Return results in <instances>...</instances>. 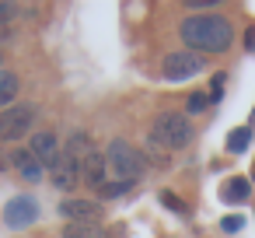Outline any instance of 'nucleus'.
<instances>
[{
    "label": "nucleus",
    "mask_w": 255,
    "mask_h": 238,
    "mask_svg": "<svg viewBox=\"0 0 255 238\" xmlns=\"http://www.w3.org/2000/svg\"><path fill=\"white\" fill-rule=\"evenodd\" d=\"M182 42L192 46V49H203V53H224L234 39V28L224 14H189L178 28Z\"/></svg>",
    "instance_id": "f257e3e1"
},
{
    "label": "nucleus",
    "mask_w": 255,
    "mask_h": 238,
    "mask_svg": "<svg viewBox=\"0 0 255 238\" xmlns=\"http://www.w3.org/2000/svg\"><path fill=\"white\" fill-rule=\"evenodd\" d=\"M154 144H161L164 151H178L192 140V123L182 116V112H161L154 119V133H150Z\"/></svg>",
    "instance_id": "f03ea898"
},
{
    "label": "nucleus",
    "mask_w": 255,
    "mask_h": 238,
    "mask_svg": "<svg viewBox=\"0 0 255 238\" xmlns=\"http://www.w3.org/2000/svg\"><path fill=\"white\" fill-rule=\"evenodd\" d=\"M105 165L112 172V179L119 182H133L140 172H143V154L136 147H129L126 140H112L109 151H105Z\"/></svg>",
    "instance_id": "7ed1b4c3"
},
{
    "label": "nucleus",
    "mask_w": 255,
    "mask_h": 238,
    "mask_svg": "<svg viewBox=\"0 0 255 238\" xmlns=\"http://www.w3.org/2000/svg\"><path fill=\"white\" fill-rule=\"evenodd\" d=\"M35 109L32 105H7L0 112V140H21L25 130H32Z\"/></svg>",
    "instance_id": "20e7f679"
},
{
    "label": "nucleus",
    "mask_w": 255,
    "mask_h": 238,
    "mask_svg": "<svg viewBox=\"0 0 255 238\" xmlns=\"http://www.w3.org/2000/svg\"><path fill=\"white\" fill-rule=\"evenodd\" d=\"M199 70H203V60H199L192 49H185V53H168L164 63H161V74H164L168 81H189V77H196Z\"/></svg>",
    "instance_id": "39448f33"
},
{
    "label": "nucleus",
    "mask_w": 255,
    "mask_h": 238,
    "mask_svg": "<svg viewBox=\"0 0 255 238\" xmlns=\"http://www.w3.org/2000/svg\"><path fill=\"white\" fill-rule=\"evenodd\" d=\"M35 221H39V203H35L32 196H14V200H7V207H4V224H7V228L21 231V228H32Z\"/></svg>",
    "instance_id": "423d86ee"
},
{
    "label": "nucleus",
    "mask_w": 255,
    "mask_h": 238,
    "mask_svg": "<svg viewBox=\"0 0 255 238\" xmlns=\"http://www.w3.org/2000/svg\"><path fill=\"white\" fill-rule=\"evenodd\" d=\"M28 151L35 154V161H39V165L53 168V161L60 158V140H56V133H49V130H39V133H32V140H28Z\"/></svg>",
    "instance_id": "0eeeda50"
},
{
    "label": "nucleus",
    "mask_w": 255,
    "mask_h": 238,
    "mask_svg": "<svg viewBox=\"0 0 255 238\" xmlns=\"http://www.w3.org/2000/svg\"><path fill=\"white\" fill-rule=\"evenodd\" d=\"M49 175H53V186H56V189H74V186H77V179H81V161H77V158H70V154L63 151V154L53 161Z\"/></svg>",
    "instance_id": "6e6552de"
},
{
    "label": "nucleus",
    "mask_w": 255,
    "mask_h": 238,
    "mask_svg": "<svg viewBox=\"0 0 255 238\" xmlns=\"http://www.w3.org/2000/svg\"><path fill=\"white\" fill-rule=\"evenodd\" d=\"M60 214L70 217V221H81V224H98L102 207H98L95 200H63V203H60Z\"/></svg>",
    "instance_id": "1a4fd4ad"
},
{
    "label": "nucleus",
    "mask_w": 255,
    "mask_h": 238,
    "mask_svg": "<svg viewBox=\"0 0 255 238\" xmlns=\"http://www.w3.org/2000/svg\"><path fill=\"white\" fill-rule=\"evenodd\" d=\"M105 172H109V165H105V154L102 151H91L84 161H81V179L88 182V186H105Z\"/></svg>",
    "instance_id": "9d476101"
},
{
    "label": "nucleus",
    "mask_w": 255,
    "mask_h": 238,
    "mask_svg": "<svg viewBox=\"0 0 255 238\" xmlns=\"http://www.w3.org/2000/svg\"><path fill=\"white\" fill-rule=\"evenodd\" d=\"M11 158H14V168H18L25 179H39V175H42V165L35 161L32 151H18V154H11Z\"/></svg>",
    "instance_id": "9b49d317"
},
{
    "label": "nucleus",
    "mask_w": 255,
    "mask_h": 238,
    "mask_svg": "<svg viewBox=\"0 0 255 238\" xmlns=\"http://www.w3.org/2000/svg\"><path fill=\"white\" fill-rule=\"evenodd\" d=\"M220 200H224V203H245V200H248V179H231V182L220 189Z\"/></svg>",
    "instance_id": "f8f14e48"
},
{
    "label": "nucleus",
    "mask_w": 255,
    "mask_h": 238,
    "mask_svg": "<svg viewBox=\"0 0 255 238\" xmlns=\"http://www.w3.org/2000/svg\"><path fill=\"white\" fill-rule=\"evenodd\" d=\"M14 95H18V74L0 67V109H4L7 102H14Z\"/></svg>",
    "instance_id": "ddd939ff"
},
{
    "label": "nucleus",
    "mask_w": 255,
    "mask_h": 238,
    "mask_svg": "<svg viewBox=\"0 0 255 238\" xmlns=\"http://www.w3.org/2000/svg\"><path fill=\"white\" fill-rule=\"evenodd\" d=\"M63 238H102V228L98 224H81V221H70L63 228Z\"/></svg>",
    "instance_id": "4468645a"
},
{
    "label": "nucleus",
    "mask_w": 255,
    "mask_h": 238,
    "mask_svg": "<svg viewBox=\"0 0 255 238\" xmlns=\"http://www.w3.org/2000/svg\"><path fill=\"white\" fill-rule=\"evenodd\" d=\"M91 151H95V147H91V140H88L84 133H74V137H70V144H67V154H70V158H77V161H84Z\"/></svg>",
    "instance_id": "2eb2a0df"
},
{
    "label": "nucleus",
    "mask_w": 255,
    "mask_h": 238,
    "mask_svg": "<svg viewBox=\"0 0 255 238\" xmlns=\"http://www.w3.org/2000/svg\"><path fill=\"white\" fill-rule=\"evenodd\" d=\"M248 144H252V130H234V133L227 137V151H231V154H241Z\"/></svg>",
    "instance_id": "dca6fc26"
},
{
    "label": "nucleus",
    "mask_w": 255,
    "mask_h": 238,
    "mask_svg": "<svg viewBox=\"0 0 255 238\" xmlns=\"http://www.w3.org/2000/svg\"><path fill=\"white\" fill-rule=\"evenodd\" d=\"M206 105H210V95H206V91H192V95L185 98V112H192V116L203 112Z\"/></svg>",
    "instance_id": "f3484780"
},
{
    "label": "nucleus",
    "mask_w": 255,
    "mask_h": 238,
    "mask_svg": "<svg viewBox=\"0 0 255 238\" xmlns=\"http://www.w3.org/2000/svg\"><path fill=\"white\" fill-rule=\"evenodd\" d=\"M129 186H133V182H119V179H109V182L102 186V196H109V200H116V196H123V193H129Z\"/></svg>",
    "instance_id": "a211bd4d"
},
{
    "label": "nucleus",
    "mask_w": 255,
    "mask_h": 238,
    "mask_svg": "<svg viewBox=\"0 0 255 238\" xmlns=\"http://www.w3.org/2000/svg\"><path fill=\"white\" fill-rule=\"evenodd\" d=\"M161 203H164V207H171L175 214H185V203H182L175 193H161Z\"/></svg>",
    "instance_id": "6ab92c4d"
},
{
    "label": "nucleus",
    "mask_w": 255,
    "mask_h": 238,
    "mask_svg": "<svg viewBox=\"0 0 255 238\" xmlns=\"http://www.w3.org/2000/svg\"><path fill=\"white\" fill-rule=\"evenodd\" d=\"M220 95H224V77L217 74L213 77V88H210V102H220Z\"/></svg>",
    "instance_id": "aec40b11"
},
{
    "label": "nucleus",
    "mask_w": 255,
    "mask_h": 238,
    "mask_svg": "<svg viewBox=\"0 0 255 238\" xmlns=\"http://www.w3.org/2000/svg\"><path fill=\"white\" fill-rule=\"evenodd\" d=\"M18 7L14 4H0V25H4V21H11V14H14Z\"/></svg>",
    "instance_id": "412c9836"
},
{
    "label": "nucleus",
    "mask_w": 255,
    "mask_h": 238,
    "mask_svg": "<svg viewBox=\"0 0 255 238\" xmlns=\"http://www.w3.org/2000/svg\"><path fill=\"white\" fill-rule=\"evenodd\" d=\"M241 228V217H224V231H238Z\"/></svg>",
    "instance_id": "4be33fe9"
},
{
    "label": "nucleus",
    "mask_w": 255,
    "mask_h": 238,
    "mask_svg": "<svg viewBox=\"0 0 255 238\" xmlns=\"http://www.w3.org/2000/svg\"><path fill=\"white\" fill-rule=\"evenodd\" d=\"M252 179H255V168H252Z\"/></svg>",
    "instance_id": "5701e85b"
}]
</instances>
